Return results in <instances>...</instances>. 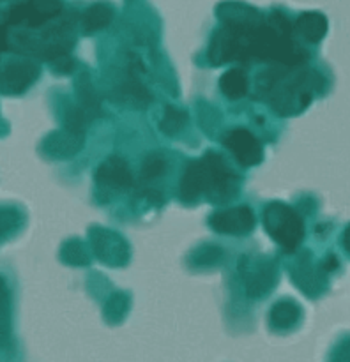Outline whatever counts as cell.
Instances as JSON below:
<instances>
[{"label":"cell","instance_id":"obj_1","mask_svg":"<svg viewBox=\"0 0 350 362\" xmlns=\"http://www.w3.org/2000/svg\"><path fill=\"white\" fill-rule=\"evenodd\" d=\"M235 177L226 168L225 161L218 154H207L200 161L187 166L180 180L179 194L184 202H193L198 194L207 193L211 200H228L235 191Z\"/></svg>","mask_w":350,"mask_h":362},{"label":"cell","instance_id":"obj_2","mask_svg":"<svg viewBox=\"0 0 350 362\" xmlns=\"http://www.w3.org/2000/svg\"><path fill=\"white\" fill-rule=\"evenodd\" d=\"M264 226L286 253H293L304 237L303 219L293 209L283 204H271L265 209Z\"/></svg>","mask_w":350,"mask_h":362},{"label":"cell","instance_id":"obj_3","mask_svg":"<svg viewBox=\"0 0 350 362\" xmlns=\"http://www.w3.org/2000/svg\"><path fill=\"white\" fill-rule=\"evenodd\" d=\"M62 11L60 0H32L14 7L9 14L11 23H27L28 27H39L45 21L59 16Z\"/></svg>","mask_w":350,"mask_h":362},{"label":"cell","instance_id":"obj_4","mask_svg":"<svg viewBox=\"0 0 350 362\" xmlns=\"http://www.w3.org/2000/svg\"><path fill=\"white\" fill-rule=\"evenodd\" d=\"M223 144L232 151L243 166H255L262 161V145L250 131L233 129L223 136Z\"/></svg>","mask_w":350,"mask_h":362},{"label":"cell","instance_id":"obj_5","mask_svg":"<svg viewBox=\"0 0 350 362\" xmlns=\"http://www.w3.org/2000/svg\"><path fill=\"white\" fill-rule=\"evenodd\" d=\"M211 226L219 233H247L255 226V216L251 209L235 207L216 212L211 218Z\"/></svg>","mask_w":350,"mask_h":362},{"label":"cell","instance_id":"obj_6","mask_svg":"<svg viewBox=\"0 0 350 362\" xmlns=\"http://www.w3.org/2000/svg\"><path fill=\"white\" fill-rule=\"evenodd\" d=\"M37 74L39 69L30 62L9 64L7 69L4 71L2 87L0 88L4 92H11V94H20L37 78Z\"/></svg>","mask_w":350,"mask_h":362},{"label":"cell","instance_id":"obj_7","mask_svg":"<svg viewBox=\"0 0 350 362\" xmlns=\"http://www.w3.org/2000/svg\"><path fill=\"white\" fill-rule=\"evenodd\" d=\"M95 179L99 184L110 187H129L133 184V177H131L129 168L126 163L119 158H112L99 166Z\"/></svg>","mask_w":350,"mask_h":362},{"label":"cell","instance_id":"obj_8","mask_svg":"<svg viewBox=\"0 0 350 362\" xmlns=\"http://www.w3.org/2000/svg\"><path fill=\"white\" fill-rule=\"evenodd\" d=\"M296 28L306 41L318 42L327 32V20L320 13H304L297 18Z\"/></svg>","mask_w":350,"mask_h":362},{"label":"cell","instance_id":"obj_9","mask_svg":"<svg viewBox=\"0 0 350 362\" xmlns=\"http://www.w3.org/2000/svg\"><path fill=\"white\" fill-rule=\"evenodd\" d=\"M113 11L106 4H95L91 6L81 16V27L85 32H95L99 28H105L112 21Z\"/></svg>","mask_w":350,"mask_h":362},{"label":"cell","instance_id":"obj_10","mask_svg":"<svg viewBox=\"0 0 350 362\" xmlns=\"http://www.w3.org/2000/svg\"><path fill=\"white\" fill-rule=\"evenodd\" d=\"M219 87L228 99H240L247 92V78L240 69H230L219 80Z\"/></svg>","mask_w":350,"mask_h":362},{"label":"cell","instance_id":"obj_11","mask_svg":"<svg viewBox=\"0 0 350 362\" xmlns=\"http://www.w3.org/2000/svg\"><path fill=\"white\" fill-rule=\"evenodd\" d=\"M299 315L301 313L297 304H293L292 300H281V303H278L272 308L271 322L274 327H290V325L296 324Z\"/></svg>","mask_w":350,"mask_h":362},{"label":"cell","instance_id":"obj_12","mask_svg":"<svg viewBox=\"0 0 350 362\" xmlns=\"http://www.w3.org/2000/svg\"><path fill=\"white\" fill-rule=\"evenodd\" d=\"M186 112H182V110L179 108H173V106H168L165 112V117H163L161 120V131L166 134L179 133L184 127V124H186Z\"/></svg>","mask_w":350,"mask_h":362},{"label":"cell","instance_id":"obj_13","mask_svg":"<svg viewBox=\"0 0 350 362\" xmlns=\"http://www.w3.org/2000/svg\"><path fill=\"white\" fill-rule=\"evenodd\" d=\"M9 334V297H7V290L4 281L0 279V341Z\"/></svg>","mask_w":350,"mask_h":362},{"label":"cell","instance_id":"obj_14","mask_svg":"<svg viewBox=\"0 0 350 362\" xmlns=\"http://www.w3.org/2000/svg\"><path fill=\"white\" fill-rule=\"evenodd\" d=\"M165 170V159H163L161 156H151V158H147V161L144 163V166H141V175H144L145 179H156V177L161 175Z\"/></svg>","mask_w":350,"mask_h":362},{"label":"cell","instance_id":"obj_15","mask_svg":"<svg viewBox=\"0 0 350 362\" xmlns=\"http://www.w3.org/2000/svg\"><path fill=\"white\" fill-rule=\"evenodd\" d=\"M336 265H338V260L334 257H329L327 262H325V271H332Z\"/></svg>","mask_w":350,"mask_h":362},{"label":"cell","instance_id":"obj_16","mask_svg":"<svg viewBox=\"0 0 350 362\" xmlns=\"http://www.w3.org/2000/svg\"><path fill=\"white\" fill-rule=\"evenodd\" d=\"M343 244H345V250L350 253V226L345 230V237H343Z\"/></svg>","mask_w":350,"mask_h":362}]
</instances>
